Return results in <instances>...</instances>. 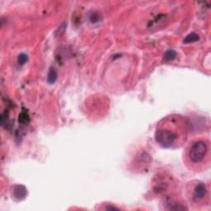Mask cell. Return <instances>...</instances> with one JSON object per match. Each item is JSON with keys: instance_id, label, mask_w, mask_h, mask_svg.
<instances>
[{"instance_id": "3", "label": "cell", "mask_w": 211, "mask_h": 211, "mask_svg": "<svg viewBox=\"0 0 211 211\" xmlns=\"http://www.w3.org/2000/svg\"><path fill=\"white\" fill-rule=\"evenodd\" d=\"M208 198V189L205 183L198 181L192 188L191 200L196 205H200Z\"/></svg>"}, {"instance_id": "5", "label": "cell", "mask_w": 211, "mask_h": 211, "mask_svg": "<svg viewBox=\"0 0 211 211\" xmlns=\"http://www.w3.org/2000/svg\"><path fill=\"white\" fill-rule=\"evenodd\" d=\"M57 72L54 69H50L49 73H48V77H47V81L50 84H54L57 80Z\"/></svg>"}, {"instance_id": "7", "label": "cell", "mask_w": 211, "mask_h": 211, "mask_svg": "<svg viewBox=\"0 0 211 211\" xmlns=\"http://www.w3.org/2000/svg\"><path fill=\"white\" fill-rule=\"evenodd\" d=\"M176 57H177V52L173 50H167L163 55V59L166 61L173 60Z\"/></svg>"}, {"instance_id": "4", "label": "cell", "mask_w": 211, "mask_h": 211, "mask_svg": "<svg viewBox=\"0 0 211 211\" xmlns=\"http://www.w3.org/2000/svg\"><path fill=\"white\" fill-rule=\"evenodd\" d=\"M13 195L17 200H23L27 196V190L23 185H16L13 187Z\"/></svg>"}, {"instance_id": "9", "label": "cell", "mask_w": 211, "mask_h": 211, "mask_svg": "<svg viewBox=\"0 0 211 211\" xmlns=\"http://www.w3.org/2000/svg\"><path fill=\"white\" fill-rule=\"evenodd\" d=\"M28 60V56L26 54H21L18 55V59H17V63L19 65H25Z\"/></svg>"}, {"instance_id": "8", "label": "cell", "mask_w": 211, "mask_h": 211, "mask_svg": "<svg viewBox=\"0 0 211 211\" xmlns=\"http://www.w3.org/2000/svg\"><path fill=\"white\" fill-rule=\"evenodd\" d=\"M19 122L22 125H26L29 122V117L28 114L25 111H22L21 114L19 115Z\"/></svg>"}, {"instance_id": "2", "label": "cell", "mask_w": 211, "mask_h": 211, "mask_svg": "<svg viewBox=\"0 0 211 211\" xmlns=\"http://www.w3.org/2000/svg\"><path fill=\"white\" fill-rule=\"evenodd\" d=\"M185 162L190 169L200 171L209 167L210 163V145L209 141L198 140L189 145Z\"/></svg>"}, {"instance_id": "10", "label": "cell", "mask_w": 211, "mask_h": 211, "mask_svg": "<svg viewBox=\"0 0 211 211\" xmlns=\"http://www.w3.org/2000/svg\"><path fill=\"white\" fill-rule=\"evenodd\" d=\"M99 18H100L99 15H98L97 13H93L92 15H91L90 21L92 22H98V21H99Z\"/></svg>"}, {"instance_id": "6", "label": "cell", "mask_w": 211, "mask_h": 211, "mask_svg": "<svg viewBox=\"0 0 211 211\" xmlns=\"http://www.w3.org/2000/svg\"><path fill=\"white\" fill-rule=\"evenodd\" d=\"M200 39V37H199L198 34H196V33H191L187 36V37H185L183 40V42L185 44H188V43H192V42H196V41H199Z\"/></svg>"}, {"instance_id": "1", "label": "cell", "mask_w": 211, "mask_h": 211, "mask_svg": "<svg viewBox=\"0 0 211 211\" xmlns=\"http://www.w3.org/2000/svg\"><path fill=\"white\" fill-rule=\"evenodd\" d=\"M190 121L181 115L172 114L158 122L155 130L156 142L165 149H177L187 140Z\"/></svg>"}]
</instances>
